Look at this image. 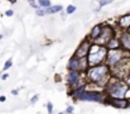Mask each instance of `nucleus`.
Listing matches in <instances>:
<instances>
[{"mask_svg": "<svg viewBox=\"0 0 130 114\" xmlns=\"http://www.w3.org/2000/svg\"><path fill=\"white\" fill-rule=\"evenodd\" d=\"M85 76L88 82H96L101 87L105 89V86L111 76V72H110V67L104 62V64H99L95 66H88V69L85 72Z\"/></svg>", "mask_w": 130, "mask_h": 114, "instance_id": "1", "label": "nucleus"}, {"mask_svg": "<svg viewBox=\"0 0 130 114\" xmlns=\"http://www.w3.org/2000/svg\"><path fill=\"white\" fill-rule=\"evenodd\" d=\"M106 53H107V48L106 46H101V44H96V43H91L88 55H87V61H88V66H95L99 64H104L106 60Z\"/></svg>", "mask_w": 130, "mask_h": 114, "instance_id": "2", "label": "nucleus"}, {"mask_svg": "<svg viewBox=\"0 0 130 114\" xmlns=\"http://www.w3.org/2000/svg\"><path fill=\"white\" fill-rule=\"evenodd\" d=\"M129 56H130L129 51H125V49H123L121 47H120V48H116V49H107L105 64L111 69V67H114L115 65H118L124 57H129Z\"/></svg>", "mask_w": 130, "mask_h": 114, "instance_id": "3", "label": "nucleus"}, {"mask_svg": "<svg viewBox=\"0 0 130 114\" xmlns=\"http://www.w3.org/2000/svg\"><path fill=\"white\" fill-rule=\"evenodd\" d=\"M106 94L105 91H97V90H85L77 100L81 102H95V103H102L105 104L106 100Z\"/></svg>", "mask_w": 130, "mask_h": 114, "instance_id": "4", "label": "nucleus"}, {"mask_svg": "<svg viewBox=\"0 0 130 114\" xmlns=\"http://www.w3.org/2000/svg\"><path fill=\"white\" fill-rule=\"evenodd\" d=\"M87 82L85 72H81V71H77V70H68V74H67V85L70 86V90L71 89H75L80 85H85Z\"/></svg>", "mask_w": 130, "mask_h": 114, "instance_id": "5", "label": "nucleus"}, {"mask_svg": "<svg viewBox=\"0 0 130 114\" xmlns=\"http://www.w3.org/2000/svg\"><path fill=\"white\" fill-rule=\"evenodd\" d=\"M114 36H115V31L112 29V27L109 26V24H102L101 33H100L99 37L93 41V43H96V44H101V46H105L106 42H107L111 37H114Z\"/></svg>", "mask_w": 130, "mask_h": 114, "instance_id": "6", "label": "nucleus"}, {"mask_svg": "<svg viewBox=\"0 0 130 114\" xmlns=\"http://www.w3.org/2000/svg\"><path fill=\"white\" fill-rule=\"evenodd\" d=\"M105 104L111 105V107L118 108V109H126L128 108V99H125V98H110V96H106Z\"/></svg>", "mask_w": 130, "mask_h": 114, "instance_id": "7", "label": "nucleus"}, {"mask_svg": "<svg viewBox=\"0 0 130 114\" xmlns=\"http://www.w3.org/2000/svg\"><path fill=\"white\" fill-rule=\"evenodd\" d=\"M91 41L86 38V39H84L82 42H81V44L78 46V48L76 49V52H75V56L76 57H78V58H82V57H87V55H88V51H90V47H91Z\"/></svg>", "mask_w": 130, "mask_h": 114, "instance_id": "8", "label": "nucleus"}, {"mask_svg": "<svg viewBox=\"0 0 130 114\" xmlns=\"http://www.w3.org/2000/svg\"><path fill=\"white\" fill-rule=\"evenodd\" d=\"M119 41H120V47L125 51L130 52V33L124 31L120 36H119Z\"/></svg>", "mask_w": 130, "mask_h": 114, "instance_id": "9", "label": "nucleus"}, {"mask_svg": "<svg viewBox=\"0 0 130 114\" xmlns=\"http://www.w3.org/2000/svg\"><path fill=\"white\" fill-rule=\"evenodd\" d=\"M118 27L121 28L123 31H126L130 27V13L129 14H125V15H121L119 19H118Z\"/></svg>", "mask_w": 130, "mask_h": 114, "instance_id": "10", "label": "nucleus"}, {"mask_svg": "<svg viewBox=\"0 0 130 114\" xmlns=\"http://www.w3.org/2000/svg\"><path fill=\"white\" fill-rule=\"evenodd\" d=\"M105 46H106L107 49H116V48H120V41H119V37H118V36L111 37L107 42H106Z\"/></svg>", "mask_w": 130, "mask_h": 114, "instance_id": "11", "label": "nucleus"}, {"mask_svg": "<svg viewBox=\"0 0 130 114\" xmlns=\"http://www.w3.org/2000/svg\"><path fill=\"white\" fill-rule=\"evenodd\" d=\"M67 67H68V70H77V71H80V58L73 55V56L70 58Z\"/></svg>", "mask_w": 130, "mask_h": 114, "instance_id": "12", "label": "nucleus"}, {"mask_svg": "<svg viewBox=\"0 0 130 114\" xmlns=\"http://www.w3.org/2000/svg\"><path fill=\"white\" fill-rule=\"evenodd\" d=\"M101 29H102V24H96V26H93V28L91 29V33H90V37H88V39H90L91 42H93L96 38L100 36Z\"/></svg>", "mask_w": 130, "mask_h": 114, "instance_id": "13", "label": "nucleus"}, {"mask_svg": "<svg viewBox=\"0 0 130 114\" xmlns=\"http://www.w3.org/2000/svg\"><path fill=\"white\" fill-rule=\"evenodd\" d=\"M44 10H45V14H56V13L62 11V5H49L44 8Z\"/></svg>", "mask_w": 130, "mask_h": 114, "instance_id": "14", "label": "nucleus"}, {"mask_svg": "<svg viewBox=\"0 0 130 114\" xmlns=\"http://www.w3.org/2000/svg\"><path fill=\"white\" fill-rule=\"evenodd\" d=\"M87 69H88V61H87V57L80 58V71H81V72H86Z\"/></svg>", "mask_w": 130, "mask_h": 114, "instance_id": "15", "label": "nucleus"}, {"mask_svg": "<svg viewBox=\"0 0 130 114\" xmlns=\"http://www.w3.org/2000/svg\"><path fill=\"white\" fill-rule=\"evenodd\" d=\"M37 3H38V5H39L41 8H47V6L52 5L51 0H37Z\"/></svg>", "mask_w": 130, "mask_h": 114, "instance_id": "16", "label": "nucleus"}, {"mask_svg": "<svg viewBox=\"0 0 130 114\" xmlns=\"http://www.w3.org/2000/svg\"><path fill=\"white\" fill-rule=\"evenodd\" d=\"M111 3H112V0H99V9H100L101 6L109 5V4H111Z\"/></svg>", "mask_w": 130, "mask_h": 114, "instance_id": "17", "label": "nucleus"}, {"mask_svg": "<svg viewBox=\"0 0 130 114\" xmlns=\"http://www.w3.org/2000/svg\"><path fill=\"white\" fill-rule=\"evenodd\" d=\"M36 14L38 15V17H43V15H45V10H44V8H37L36 9Z\"/></svg>", "mask_w": 130, "mask_h": 114, "instance_id": "18", "label": "nucleus"}, {"mask_svg": "<svg viewBox=\"0 0 130 114\" xmlns=\"http://www.w3.org/2000/svg\"><path fill=\"white\" fill-rule=\"evenodd\" d=\"M75 11H76V6H75V5H68L67 9H66V13H67V14H72V13H75Z\"/></svg>", "mask_w": 130, "mask_h": 114, "instance_id": "19", "label": "nucleus"}, {"mask_svg": "<svg viewBox=\"0 0 130 114\" xmlns=\"http://www.w3.org/2000/svg\"><path fill=\"white\" fill-rule=\"evenodd\" d=\"M11 65H13V61H11V60H8V61L5 62V65H4V71H6L8 69H10Z\"/></svg>", "mask_w": 130, "mask_h": 114, "instance_id": "20", "label": "nucleus"}, {"mask_svg": "<svg viewBox=\"0 0 130 114\" xmlns=\"http://www.w3.org/2000/svg\"><path fill=\"white\" fill-rule=\"evenodd\" d=\"M29 1V4H30V6H33L34 9H37V8H39V5H38V3L36 1V0H28Z\"/></svg>", "mask_w": 130, "mask_h": 114, "instance_id": "21", "label": "nucleus"}, {"mask_svg": "<svg viewBox=\"0 0 130 114\" xmlns=\"http://www.w3.org/2000/svg\"><path fill=\"white\" fill-rule=\"evenodd\" d=\"M47 110H48V113H52V112H53V104H52L51 102L47 103Z\"/></svg>", "mask_w": 130, "mask_h": 114, "instance_id": "22", "label": "nucleus"}, {"mask_svg": "<svg viewBox=\"0 0 130 114\" xmlns=\"http://www.w3.org/2000/svg\"><path fill=\"white\" fill-rule=\"evenodd\" d=\"M124 81L126 82V85H128V86H130V72L125 76V77H124Z\"/></svg>", "mask_w": 130, "mask_h": 114, "instance_id": "23", "label": "nucleus"}, {"mask_svg": "<svg viewBox=\"0 0 130 114\" xmlns=\"http://www.w3.org/2000/svg\"><path fill=\"white\" fill-rule=\"evenodd\" d=\"M125 99H130V86H128V89L125 91Z\"/></svg>", "mask_w": 130, "mask_h": 114, "instance_id": "24", "label": "nucleus"}, {"mask_svg": "<svg viewBox=\"0 0 130 114\" xmlns=\"http://www.w3.org/2000/svg\"><path fill=\"white\" fill-rule=\"evenodd\" d=\"M73 107H67V109H66V113L67 114H71V113H73Z\"/></svg>", "mask_w": 130, "mask_h": 114, "instance_id": "25", "label": "nucleus"}, {"mask_svg": "<svg viewBox=\"0 0 130 114\" xmlns=\"http://www.w3.org/2000/svg\"><path fill=\"white\" fill-rule=\"evenodd\" d=\"M38 98H39V95H34V96L32 98V100H30V103H32V104H34V103H36V102L38 100Z\"/></svg>", "mask_w": 130, "mask_h": 114, "instance_id": "26", "label": "nucleus"}, {"mask_svg": "<svg viewBox=\"0 0 130 114\" xmlns=\"http://www.w3.org/2000/svg\"><path fill=\"white\" fill-rule=\"evenodd\" d=\"M13 14H14L13 10H6V13H5V15H8V17H11Z\"/></svg>", "mask_w": 130, "mask_h": 114, "instance_id": "27", "label": "nucleus"}, {"mask_svg": "<svg viewBox=\"0 0 130 114\" xmlns=\"http://www.w3.org/2000/svg\"><path fill=\"white\" fill-rule=\"evenodd\" d=\"M8 74H3V75H1V79H3V80H6V79H8Z\"/></svg>", "mask_w": 130, "mask_h": 114, "instance_id": "28", "label": "nucleus"}, {"mask_svg": "<svg viewBox=\"0 0 130 114\" xmlns=\"http://www.w3.org/2000/svg\"><path fill=\"white\" fill-rule=\"evenodd\" d=\"M11 94H13V95H18V90H13Z\"/></svg>", "mask_w": 130, "mask_h": 114, "instance_id": "29", "label": "nucleus"}, {"mask_svg": "<svg viewBox=\"0 0 130 114\" xmlns=\"http://www.w3.org/2000/svg\"><path fill=\"white\" fill-rule=\"evenodd\" d=\"M0 102H5V96H0Z\"/></svg>", "mask_w": 130, "mask_h": 114, "instance_id": "30", "label": "nucleus"}, {"mask_svg": "<svg viewBox=\"0 0 130 114\" xmlns=\"http://www.w3.org/2000/svg\"><path fill=\"white\" fill-rule=\"evenodd\" d=\"M126 32H129V33H130V27L128 28V29H126Z\"/></svg>", "mask_w": 130, "mask_h": 114, "instance_id": "31", "label": "nucleus"}, {"mask_svg": "<svg viewBox=\"0 0 130 114\" xmlns=\"http://www.w3.org/2000/svg\"><path fill=\"white\" fill-rule=\"evenodd\" d=\"M10 1H11V3H14V1H15V0H10Z\"/></svg>", "mask_w": 130, "mask_h": 114, "instance_id": "32", "label": "nucleus"}, {"mask_svg": "<svg viewBox=\"0 0 130 114\" xmlns=\"http://www.w3.org/2000/svg\"><path fill=\"white\" fill-rule=\"evenodd\" d=\"M1 38H3V36H0V39H1Z\"/></svg>", "mask_w": 130, "mask_h": 114, "instance_id": "33", "label": "nucleus"}]
</instances>
